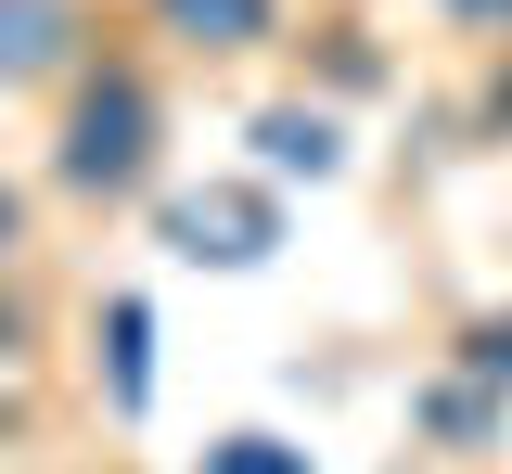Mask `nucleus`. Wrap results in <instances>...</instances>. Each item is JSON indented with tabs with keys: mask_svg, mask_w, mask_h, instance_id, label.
I'll return each mask as SVG.
<instances>
[{
	"mask_svg": "<svg viewBox=\"0 0 512 474\" xmlns=\"http://www.w3.org/2000/svg\"><path fill=\"white\" fill-rule=\"evenodd\" d=\"M256 167H269V180H333L346 141H333V116H308V103H269V116H256Z\"/></svg>",
	"mask_w": 512,
	"mask_h": 474,
	"instance_id": "obj_3",
	"label": "nucleus"
},
{
	"mask_svg": "<svg viewBox=\"0 0 512 474\" xmlns=\"http://www.w3.org/2000/svg\"><path fill=\"white\" fill-rule=\"evenodd\" d=\"M13 334H26V321H13V295H0V346H13Z\"/></svg>",
	"mask_w": 512,
	"mask_h": 474,
	"instance_id": "obj_11",
	"label": "nucleus"
},
{
	"mask_svg": "<svg viewBox=\"0 0 512 474\" xmlns=\"http://www.w3.org/2000/svg\"><path fill=\"white\" fill-rule=\"evenodd\" d=\"M461 359H474V385H512V321H474Z\"/></svg>",
	"mask_w": 512,
	"mask_h": 474,
	"instance_id": "obj_9",
	"label": "nucleus"
},
{
	"mask_svg": "<svg viewBox=\"0 0 512 474\" xmlns=\"http://www.w3.org/2000/svg\"><path fill=\"white\" fill-rule=\"evenodd\" d=\"M64 26H77V13H64V0H0V90H13V77H39L64 52Z\"/></svg>",
	"mask_w": 512,
	"mask_h": 474,
	"instance_id": "obj_4",
	"label": "nucleus"
},
{
	"mask_svg": "<svg viewBox=\"0 0 512 474\" xmlns=\"http://www.w3.org/2000/svg\"><path fill=\"white\" fill-rule=\"evenodd\" d=\"M103 334H116V410H141V385H154V372H141V334H154V321H141V295L103 308Z\"/></svg>",
	"mask_w": 512,
	"mask_h": 474,
	"instance_id": "obj_6",
	"label": "nucleus"
},
{
	"mask_svg": "<svg viewBox=\"0 0 512 474\" xmlns=\"http://www.w3.org/2000/svg\"><path fill=\"white\" fill-rule=\"evenodd\" d=\"M461 13H500V26H512V0H461Z\"/></svg>",
	"mask_w": 512,
	"mask_h": 474,
	"instance_id": "obj_12",
	"label": "nucleus"
},
{
	"mask_svg": "<svg viewBox=\"0 0 512 474\" xmlns=\"http://www.w3.org/2000/svg\"><path fill=\"white\" fill-rule=\"evenodd\" d=\"M13 218H26V205H13V180H0V244H13Z\"/></svg>",
	"mask_w": 512,
	"mask_h": 474,
	"instance_id": "obj_10",
	"label": "nucleus"
},
{
	"mask_svg": "<svg viewBox=\"0 0 512 474\" xmlns=\"http://www.w3.org/2000/svg\"><path fill=\"white\" fill-rule=\"evenodd\" d=\"M167 26H180L192 52H256L269 39V0H167Z\"/></svg>",
	"mask_w": 512,
	"mask_h": 474,
	"instance_id": "obj_5",
	"label": "nucleus"
},
{
	"mask_svg": "<svg viewBox=\"0 0 512 474\" xmlns=\"http://www.w3.org/2000/svg\"><path fill=\"white\" fill-rule=\"evenodd\" d=\"M154 167V90L141 77H90L77 90V129H64V180L77 193H128Z\"/></svg>",
	"mask_w": 512,
	"mask_h": 474,
	"instance_id": "obj_1",
	"label": "nucleus"
},
{
	"mask_svg": "<svg viewBox=\"0 0 512 474\" xmlns=\"http://www.w3.org/2000/svg\"><path fill=\"white\" fill-rule=\"evenodd\" d=\"M205 474H308V462H295L282 436H231V449H218V462H205Z\"/></svg>",
	"mask_w": 512,
	"mask_h": 474,
	"instance_id": "obj_8",
	"label": "nucleus"
},
{
	"mask_svg": "<svg viewBox=\"0 0 512 474\" xmlns=\"http://www.w3.org/2000/svg\"><path fill=\"white\" fill-rule=\"evenodd\" d=\"M269 231H282L269 193H180V205H167V244H180V257H218V270H256Z\"/></svg>",
	"mask_w": 512,
	"mask_h": 474,
	"instance_id": "obj_2",
	"label": "nucleus"
},
{
	"mask_svg": "<svg viewBox=\"0 0 512 474\" xmlns=\"http://www.w3.org/2000/svg\"><path fill=\"white\" fill-rule=\"evenodd\" d=\"M487 423H500V398H487V385H436V436H448V449H474Z\"/></svg>",
	"mask_w": 512,
	"mask_h": 474,
	"instance_id": "obj_7",
	"label": "nucleus"
},
{
	"mask_svg": "<svg viewBox=\"0 0 512 474\" xmlns=\"http://www.w3.org/2000/svg\"><path fill=\"white\" fill-rule=\"evenodd\" d=\"M487 116H500V129H512V77H500V103H487Z\"/></svg>",
	"mask_w": 512,
	"mask_h": 474,
	"instance_id": "obj_13",
	"label": "nucleus"
}]
</instances>
